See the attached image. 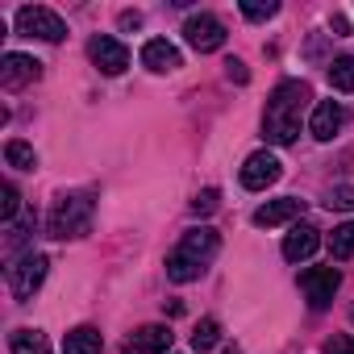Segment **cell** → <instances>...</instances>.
I'll list each match as a JSON object with an SVG mask.
<instances>
[{
	"instance_id": "cell-1",
	"label": "cell",
	"mask_w": 354,
	"mask_h": 354,
	"mask_svg": "<svg viewBox=\"0 0 354 354\" xmlns=\"http://www.w3.org/2000/svg\"><path fill=\"white\" fill-rule=\"evenodd\" d=\"M313 100V88L304 80H283L271 100H267V113H263V138L275 142V146H292L300 138V117Z\"/></svg>"
},
{
	"instance_id": "cell-2",
	"label": "cell",
	"mask_w": 354,
	"mask_h": 354,
	"mask_svg": "<svg viewBox=\"0 0 354 354\" xmlns=\"http://www.w3.org/2000/svg\"><path fill=\"white\" fill-rule=\"evenodd\" d=\"M217 250H221L217 230H209V225L188 230L180 242H175V250L167 254V279L171 283H192V279H201L209 271V263H213Z\"/></svg>"
},
{
	"instance_id": "cell-3",
	"label": "cell",
	"mask_w": 354,
	"mask_h": 354,
	"mask_svg": "<svg viewBox=\"0 0 354 354\" xmlns=\"http://www.w3.org/2000/svg\"><path fill=\"white\" fill-rule=\"evenodd\" d=\"M92 217H96V192H92V188L63 192V196L50 205L46 230H50V238H59V242L84 238V234H92Z\"/></svg>"
},
{
	"instance_id": "cell-4",
	"label": "cell",
	"mask_w": 354,
	"mask_h": 354,
	"mask_svg": "<svg viewBox=\"0 0 354 354\" xmlns=\"http://www.w3.org/2000/svg\"><path fill=\"white\" fill-rule=\"evenodd\" d=\"M46 267H50V259L46 254H21L13 267H5V275H9V292H13V300L17 304H26V300H34V292L42 288V279H46Z\"/></svg>"
},
{
	"instance_id": "cell-5",
	"label": "cell",
	"mask_w": 354,
	"mask_h": 354,
	"mask_svg": "<svg viewBox=\"0 0 354 354\" xmlns=\"http://www.w3.org/2000/svg\"><path fill=\"white\" fill-rule=\"evenodd\" d=\"M17 34L26 38H42V42H63L67 38V26L55 9H42V5H21L17 9Z\"/></svg>"
},
{
	"instance_id": "cell-6",
	"label": "cell",
	"mask_w": 354,
	"mask_h": 354,
	"mask_svg": "<svg viewBox=\"0 0 354 354\" xmlns=\"http://www.w3.org/2000/svg\"><path fill=\"white\" fill-rule=\"evenodd\" d=\"M184 42H188L196 55L221 50V46H225V26H221V17H213V13H192V17L184 21Z\"/></svg>"
},
{
	"instance_id": "cell-7",
	"label": "cell",
	"mask_w": 354,
	"mask_h": 354,
	"mask_svg": "<svg viewBox=\"0 0 354 354\" xmlns=\"http://www.w3.org/2000/svg\"><path fill=\"white\" fill-rule=\"evenodd\" d=\"M279 175H283V162L271 150H254L242 162V188L246 192H267L271 184H279Z\"/></svg>"
},
{
	"instance_id": "cell-8",
	"label": "cell",
	"mask_w": 354,
	"mask_h": 354,
	"mask_svg": "<svg viewBox=\"0 0 354 354\" xmlns=\"http://www.w3.org/2000/svg\"><path fill=\"white\" fill-rule=\"evenodd\" d=\"M88 59L96 63L100 75H121V71L129 67V46H125L121 38H113V34H96V38L88 42Z\"/></svg>"
},
{
	"instance_id": "cell-9",
	"label": "cell",
	"mask_w": 354,
	"mask_h": 354,
	"mask_svg": "<svg viewBox=\"0 0 354 354\" xmlns=\"http://www.w3.org/2000/svg\"><path fill=\"white\" fill-rule=\"evenodd\" d=\"M300 288H304V296H308V308H329L333 304V292L342 288V271L337 267H308L304 275H300Z\"/></svg>"
},
{
	"instance_id": "cell-10",
	"label": "cell",
	"mask_w": 354,
	"mask_h": 354,
	"mask_svg": "<svg viewBox=\"0 0 354 354\" xmlns=\"http://www.w3.org/2000/svg\"><path fill=\"white\" fill-rule=\"evenodd\" d=\"M171 342H175L171 325H142V329H133V333L125 337L121 354H167Z\"/></svg>"
},
{
	"instance_id": "cell-11",
	"label": "cell",
	"mask_w": 354,
	"mask_h": 354,
	"mask_svg": "<svg viewBox=\"0 0 354 354\" xmlns=\"http://www.w3.org/2000/svg\"><path fill=\"white\" fill-rule=\"evenodd\" d=\"M34 80H42V63L38 59H30V55H5L0 59V88L17 92V88H26Z\"/></svg>"
},
{
	"instance_id": "cell-12",
	"label": "cell",
	"mask_w": 354,
	"mask_h": 354,
	"mask_svg": "<svg viewBox=\"0 0 354 354\" xmlns=\"http://www.w3.org/2000/svg\"><path fill=\"white\" fill-rule=\"evenodd\" d=\"M346 104L342 100H317L313 104V117H308V133L317 138V142H329L342 125H346Z\"/></svg>"
},
{
	"instance_id": "cell-13",
	"label": "cell",
	"mask_w": 354,
	"mask_h": 354,
	"mask_svg": "<svg viewBox=\"0 0 354 354\" xmlns=\"http://www.w3.org/2000/svg\"><path fill=\"white\" fill-rule=\"evenodd\" d=\"M304 213V201H296V196H279V201H267L263 209H254V225L259 230H275V225H288V221H296Z\"/></svg>"
},
{
	"instance_id": "cell-14",
	"label": "cell",
	"mask_w": 354,
	"mask_h": 354,
	"mask_svg": "<svg viewBox=\"0 0 354 354\" xmlns=\"http://www.w3.org/2000/svg\"><path fill=\"white\" fill-rule=\"evenodd\" d=\"M317 246H321V230L317 225H292L288 238H283V259L288 263H304V259L317 254Z\"/></svg>"
},
{
	"instance_id": "cell-15",
	"label": "cell",
	"mask_w": 354,
	"mask_h": 354,
	"mask_svg": "<svg viewBox=\"0 0 354 354\" xmlns=\"http://www.w3.org/2000/svg\"><path fill=\"white\" fill-rule=\"evenodd\" d=\"M142 67L167 75V71H175V67H184V59H180V50H175L167 38H150V42L142 46Z\"/></svg>"
},
{
	"instance_id": "cell-16",
	"label": "cell",
	"mask_w": 354,
	"mask_h": 354,
	"mask_svg": "<svg viewBox=\"0 0 354 354\" xmlns=\"http://www.w3.org/2000/svg\"><path fill=\"white\" fill-rule=\"evenodd\" d=\"M104 350V337H100V329H92V325H75L67 337H63V354H100Z\"/></svg>"
},
{
	"instance_id": "cell-17",
	"label": "cell",
	"mask_w": 354,
	"mask_h": 354,
	"mask_svg": "<svg viewBox=\"0 0 354 354\" xmlns=\"http://www.w3.org/2000/svg\"><path fill=\"white\" fill-rule=\"evenodd\" d=\"M9 350L13 354H50V342L42 329H13L9 333Z\"/></svg>"
},
{
	"instance_id": "cell-18",
	"label": "cell",
	"mask_w": 354,
	"mask_h": 354,
	"mask_svg": "<svg viewBox=\"0 0 354 354\" xmlns=\"http://www.w3.org/2000/svg\"><path fill=\"white\" fill-rule=\"evenodd\" d=\"M329 88L333 92H354V55H342L329 63Z\"/></svg>"
},
{
	"instance_id": "cell-19",
	"label": "cell",
	"mask_w": 354,
	"mask_h": 354,
	"mask_svg": "<svg viewBox=\"0 0 354 354\" xmlns=\"http://www.w3.org/2000/svg\"><path fill=\"white\" fill-rule=\"evenodd\" d=\"M5 162L17 167V171H34V167H38V154H34L30 142H17V138H13V142L5 146Z\"/></svg>"
},
{
	"instance_id": "cell-20",
	"label": "cell",
	"mask_w": 354,
	"mask_h": 354,
	"mask_svg": "<svg viewBox=\"0 0 354 354\" xmlns=\"http://www.w3.org/2000/svg\"><path fill=\"white\" fill-rule=\"evenodd\" d=\"M30 230H34V213H26L21 221H13V225H9V238H5V254H9V259H17V254H21V246L30 242Z\"/></svg>"
},
{
	"instance_id": "cell-21",
	"label": "cell",
	"mask_w": 354,
	"mask_h": 354,
	"mask_svg": "<svg viewBox=\"0 0 354 354\" xmlns=\"http://www.w3.org/2000/svg\"><path fill=\"white\" fill-rule=\"evenodd\" d=\"M329 254L333 259H354V221H346V225H337L333 234H329Z\"/></svg>"
},
{
	"instance_id": "cell-22",
	"label": "cell",
	"mask_w": 354,
	"mask_h": 354,
	"mask_svg": "<svg viewBox=\"0 0 354 354\" xmlns=\"http://www.w3.org/2000/svg\"><path fill=\"white\" fill-rule=\"evenodd\" d=\"M217 342H221V325H217V317H205V321L192 329V350L205 354V350H213Z\"/></svg>"
},
{
	"instance_id": "cell-23",
	"label": "cell",
	"mask_w": 354,
	"mask_h": 354,
	"mask_svg": "<svg viewBox=\"0 0 354 354\" xmlns=\"http://www.w3.org/2000/svg\"><path fill=\"white\" fill-rule=\"evenodd\" d=\"M17 209H21V192H17V184H5V201H0V221L13 225V221H17Z\"/></svg>"
},
{
	"instance_id": "cell-24",
	"label": "cell",
	"mask_w": 354,
	"mask_h": 354,
	"mask_svg": "<svg viewBox=\"0 0 354 354\" xmlns=\"http://www.w3.org/2000/svg\"><path fill=\"white\" fill-rule=\"evenodd\" d=\"M325 205H329V209H337V213H354V188H350V184H342V188H329Z\"/></svg>"
},
{
	"instance_id": "cell-25",
	"label": "cell",
	"mask_w": 354,
	"mask_h": 354,
	"mask_svg": "<svg viewBox=\"0 0 354 354\" xmlns=\"http://www.w3.org/2000/svg\"><path fill=\"white\" fill-rule=\"evenodd\" d=\"M275 13H279V5H275V0H267V5L242 0V17H246V21H267V17H275Z\"/></svg>"
},
{
	"instance_id": "cell-26",
	"label": "cell",
	"mask_w": 354,
	"mask_h": 354,
	"mask_svg": "<svg viewBox=\"0 0 354 354\" xmlns=\"http://www.w3.org/2000/svg\"><path fill=\"white\" fill-rule=\"evenodd\" d=\"M217 201H221V192H217V188H205V192L192 201V213H213V209H217Z\"/></svg>"
},
{
	"instance_id": "cell-27",
	"label": "cell",
	"mask_w": 354,
	"mask_h": 354,
	"mask_svg": "<svg viewBox=\"0 0 354 354\" xmlns=\"http://www.w3.org/2000/svg\"><path fill=\"white\" fill-rule=\"evenodd\" d=\"M225 75H230L234 84H246V80H250V71H246L242 59H230V63H225Z\"/></svg>"
},
{
	"instance_id": "cell-28",
	"label": "cell",
	"mask_w": 354,
	"mask_h": 354,
	"mask_svg": "<svg viewBox=\"0 0 354 354\" xmlns=\"http://www.w3.org/2000/svg\"><path fill=\"white\" fill-rule=\"evenodd\" d=\"M325 354H354V337H329Z\"/></svg>"
},
{
	"instance_id": "cell-29",
	"label": "cell",
	"mask_w": 354,
	"mask_h": 354,
	"mask_svg": "<svg viewBox=\"0 0 354 354\" xmlns=\"http://www.w3.org/2000/svg\"><path fill=\"white\" fill-rule=\"evenodd\" d=\"M142 26V13H121V30H138Z\"/></svg>"
},
{
	"instance_id": "cell-30",
	"label": "cell",
	"mask_w": 354,
	"mask_h": 354,
	"mask_svg": "<svg viewBox=\"0 0 354 354\" xmlns=\"http://www.w3.org/2000/svg\"><path fill=\"white\" fill-rule=\"evenodd\" d=\"M350 321H354V308H350Z\"/></svg>"
},
{
	"instance_id": "cell-31",
	"label": "cell",
	"mask_w": 354,
	"mask_h": 354,
	"mask_svg": "<svg viewBox=\"0 0 354 354\" xmlns=\"http://www.w3.org/2000/svg\"><path fill=\"white\" fill-rule=\"evenodd\" d=\"M234 354H238V350H234Z\"/></svg>"
}]
</instances>
